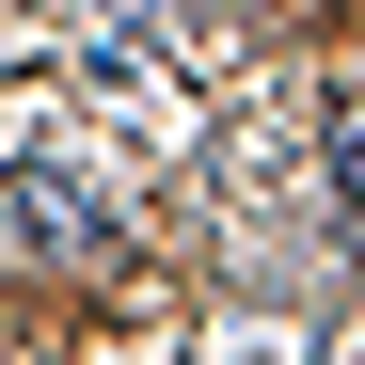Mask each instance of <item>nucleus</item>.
<instances>
[{"label":"nucleus","mask_w":365,"mask_h":365,"mask_svg":"<svg viewBox=\"0 0 365 365\" xmlns=\"http://www.w3.org/2000/svg\"><path fill=\"white\" fill-rule=\"evenodd\" d=\"M334 191H349V222H365V80H349V111H334Z\"/></svg>","instance_id":"obj_1"}]
</instances>
